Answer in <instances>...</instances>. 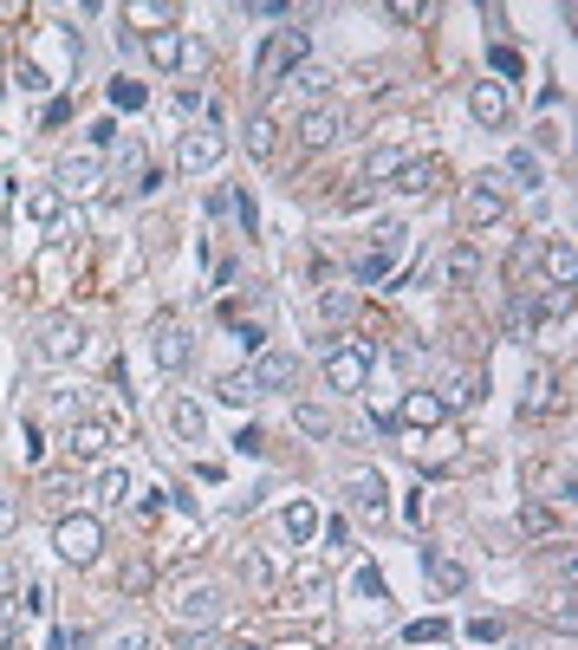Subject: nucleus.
Returning a JSON list of instances; mask_svg holds the SVG:
<instances>
[{"mask_svg": "<svg viewBox=\"0 0 578 650\" xmlns=\"http://www.w3.org/2000/svg\"><path fill=\"white\" fill-rule=\"evenodd\" d=\"M520 527H526V533H553V514H546V502H526V507H520Z\"/></svg>", "mask_w": 578, "mask_h": 650, "instance_id": "38", "label": "nucleus"}, {"mask_svg": "<svg viewBox=\"0 0 578 650\" xmlns=\"http://www.w3.org/2000/svg\"><path fill=\"white\" fill-rule=\"evenodd\" d=\"M299 59H305V33H299V26H292V33H274L267 53H260V78H274L280 66H299Z\"/></svg>", "mask_w": 578, "mask_h": 650, "instance_id": "16", "label": "nucleus"}, {"mask_svg": "<svg viewBox=\"0 0 578 650\" xmlns=\"http://www.w3.org/2000/svg\"><path fill=\"white\" fill-rule=\"evenodd\" d=\"M66 495H73V475H46L40 482V502H66Z\"/></svg>", "mask_w": 578, "mask_h": 650, "instance_id": "45", "label": "nucleus"}, {"mask_svg": "<svg viewBox=\"0 0 578 650\" xmlns=\"http://www.w3.org/2000/svg\"><path fill=\"white\" fill-rule=\"evenodd\" d=\"M149 579H156V566H149V560H131V566H124V592H149Z\"/></svg>", "mask_w": 578, "mask_h": 650, "instance_id": "42", "label": "nucleus"}, {"mask_svg": "<svg viewBox=\"0 0 578 650\" xmlns=\"http://www.w3.org/2000/svg\"><path fill=\"white\" fill-rule=\"evenodd\" d=\"M507 176H513L520 189H540V183H546V169H540L533 150H513V156H507Z\"/></svg>", "mask_w": 578, "mask_h": 650, "instance_id": "28", "label": "nucleus"}, {"mask_svg": "<svg viewBox=\"0 0 578 650\" xmlns=\"http://www.w3.org/2000/svg\"><path fill=\"white\" fill-rule=\"evenodd\" d=\"M247 156H254V163H274V156H280V124H274L267 111L247 124Z\"/></svg>", "mask_w": 578, "mask_h": 650, "instance_id": "23", "label": "nucleus"}, {"mask_svg": "<svg viewBox=\"0 0 578 650\" xmlns=\"http://www.w3.org/2000/svg\"><path fill=\"white\" fill-rule=\"evenodd\" d=\"M111 137H118V124H111V118H98V124H91V150H104Z\"/></svg>", "mask_w": 578, "mask_h": 650, "instance_id": "55", "label": "nucleus"}, {"mask_svg": "<svg viewBox=\"0 0 578 650\" xmlns=\"http://www.w3.org/2000/svg\"><path fill=\"white\" fill-rule=\"evenodd\" d=\"M312 533H319V507L312 502H287V540L292 547H312Z\"/></svg>", "mask_w": 578, "mask_h": 650, "instance_id": "25", "label": "nucleus"}, {"mask_svg": "<svg viewBox=\"0 0 578 650\" xmlns=\"http://www.w3.org/2000/svg\"><path fill=\"white\" fill-rule=\"evenodd\" d=\"M53 547H59L66 566H91V560L104 553V520H98V514H59Z\"/></svg>", "mask_w": 578, "mask_h": 650, "instance_id": "2", "label": "nucleus"}, {"mask_svg": "<svg viewBox=\"0 0 578 650\" xmlns=\"http://www.w3.org/2000/svg\"><path fill=\"white\" fill-rule=\"evenodd\" d=\"M13 592H20V566L0 553V598H13Z\"/></svg>", "mask_w": 578, "mask_h": 650, "instance_id": "51", "label": "nucleus"}, {"mask_svg": "<svg viewBox=\"0 0 578 650\" xmlns=\"http://www.w3.org/2000/svg\"><path fill=\"white\" fill-rule=\"evenodd\" d=\"M345 495H352V507H358L364 520H390V502H384V482H377L370 469H358V475L345 482Z\"/></svg>", "mask_w": 578, "mask_h": 650, "instance_id": "15", "label": "nucleus"}, {"mask_svg": "<svg viewBox=\"0 0 578 650\" xmlns=\"http://www.w3.org/2000/svg\"><path fill=\"white\" fill-rule=\"evenodd\" d=\"M292 423H299L305 436H338V417H332V410H319V404H299V410H292Z\"/></svg>", "mask_w": 578, "mask_h": 650, "instance_id": "30", "label": "nucleus"}, {"mask_svg": "<svg viewBox=\"0 0 578 650\" xmlns=\"http://www.w3.org/2000/svg\"><path fill=\"white\" fill-rule=\"evenodd\" d=\"M91 495H98L104 507H124V502H131V469H118V462H111V469H98Z\"/></svg>", "mask_w": 578, "mask_h": 650, "instance_id": "24", "label": "nucleus"}, {"mask_svg": "<svg viewBox=\"0 0 578 650\" xmlns=\"http://www.w3.org/2000/svg\"><path fill=\"white\" fill-rule=\"evenodd\" d=\"M209 66V46L202 40H182V73H202Z\"/></svg>", "mask_w": 578, "mask_h": 650, "instance_id": "43", "label": "nucleus"}, {"mask_svg": "<svg viewBox=\"0 0 578 650\" xmlns=\"http://www.w3.org/2000/svg\"><path fill=\"white\" fill-rule=\"evenodd\" d=\"M221 156H227V137H221L215 124H196V131H182V137H176V169H182V176L215 169Z\"/></svg>", "mask_w": 578, "mask_h": 650, "instance_id": "3", "label": "nucleus"}, {"mask_svg": "<svg viewBox=\"0 0 578 650\" xmlns=\"http://www.w3.org/2000/svg\"><path fill=\"white\" fill-rule=\"evenodd\" d=\"M227 650H260V645H227Z\"/></svg>", "mask_w": 578, "mask_h": 650, "instance_id": "57", "label": "nucleus"}, {"mask_svg": "<svg viewBox=\"0 0 578 650\" xmlns=\"http://www.w3.org/2000/svg\"><path fill=\"white\" fill-rule=\"evenodd\" d=\"M66 449H73V462H104V449H111V423L78 417L73 430H66Z\"/></svg>", "mask_w": 578, "mask_h": 650, "instance_id": "14", "label": "nucleus"}, {"mask_svg": "<svg viewBox=\"0 0 578 650\" xmlns=\"http://www.w3.org/2000/svg\"><path fill=\"white\" fill-rule=\"evenodd\" d=\"M423 573H430L435 592H462V585H468V566L448 560V553H435V547H423Z\"/></svg>", "mask_w": 578, "mask_h": 650, "instance_id": "20", "label": "nucleus"}, {"mask_svg": "<svg viewBox=\"0 0 578 650\" xmlns=\"http://www.w3.org/2000/svg\"><path fill=\"white\" fill-rule=\"evenodd\" d=\"M292 650H312V645H292Z\"/></svg>", "mask_w": 578, "mask_h": 650, "instance_id": "58", "label": "nucleus"}, {"mask_svg": "<svg viewBox=\"0 0 578 650\" xmlns=\"http://www.w3.org/2000/svg\"><path fill=\"white\" fill-rule=\"evenodd\" d=\"M468 111H475L481 131H507V124H513V91H507L501 78H481V85L468 91Z\"/></svg>", "mask_w": 578, "mask_h": 650, "instance_id": "7", "label": "nucleus"}, {"mask_svg": "<svg viewBox=\"0 0 578 650\" xmlns=\"http://www.w3.org/2000/svg\"><path fill=\"white\" fill-rule=\"evenodd\" d=\"M358 592H364V598H384V579L370 573V566H358Z\"/></svg>", "mask_w": 578, "mask_h": 650, "instance_id": "54", "label": "nucleus"}, {"mask_svg": "<svg viewBox=\"0 0 578 650\" xmlns=\"http://www.w3.org/2000/svg\"><path fill=\"white\" fill-rule=\"evenodd\" d=\"M149 352H156V371H182V364H189V352H196V339H189V326H182V319H163Z\"/></svg>", "mask_w": 578, "mask_h": 650, "instance_id": "13", "label": "nucleus"}, {"mask_svg": "<svg viewBox=\"0 0 578 650\" xmlns=\"http://www.w3.org/2000/svg\"><path fill=\"white\" fill-rule=\"evenodd\" d=\"M13 527H20V495H13V488L0 482V540H7Z\"/></svg>", "mask_w": 578, "mask_h": 650, "instance_id": "39", "label": "nucleus"}, {"mask_svg": "<svg viewBox=\"0 0 578 650\" xmlns=\"http://www.w3.org/2000/svg\"><path fill=\"white\" fill-rule=\"evenodd\" d=\"M553 625H559V631H573V625H578V612H573V592H566L559 605H553Z\"/></svg>", "mask_w": 578, "mask_h": 650, "instance_id": "53", "label": "nucleus"}, {"mask_svg": "<svg viewBox=\"0 0 578 650\" xmlns=\"http://www.w3.org/2000/svg\"><path fill=\"white\" fill-rule=\"evenodd\" d=\"M118 169H144V144H137V137L118 144Z\"/></svg>", "mask_w": 578, "mask_h": 650, "instance_id": "47", "label": "nucleus"}, {"mask_svg": "<svg viewBox=\"0 0 578 650\" xmlns=\"http://www.w3.org/2000/svg\"><path fill=\"white\" fill-rule=\"evenodd\" d=\"M247 384H254V397H260V390H292V384H299V364H292L287 352H254Z\"/></svg>", "mask_w": 578, "mask_h": 650, "instance_id": "12", "label": "nucleus"}, {"mask_svg": "<svg viewBox=\"0 0 578 650\" xmlns=\"http://www.w3.org/2000/svg\"><path fill=\"white\" fill-rule=\"evenodd\" d=\"M215 390H221V404H227V410H247V404H254V384H247V371H227Z\"/></svg>", "mask_w": 578, "mask_h": 650, "instance_id": "32", "label": "nucleus"}, {"mask_svg": "<svg viewBox=\"0 0 578 650\" xmlns=\"http://www.w3.org/2000/svg\"><path fill=\"white\" fill-rule=\"evenodd\" d=\"M501 216H507L501 176H475V183H468V196H462V221H468V228H494Z\"/></svg>", "mask_w": 578, "mask_h": 650, "instance_id": "6", "label": "nucleus"}, {"mask_svg": "<svg viewBox=\"0 0 578 650\" xmlns=\"http://www.w3.org/2000/svg\"><path fill=\"white\" fill-rule=\"evenodd\" d=\"M169 612H176L182 631H209L221 618V585H189L182 598H169Z\"/></svg>", "mask_w": 578, "mask_h": 650, "instance_id": "9", "label": "nucleus"}, {"mask_svg": "<svg viewBox=\"0 0 578 650\" xmlns=\"http://www.w3.org/2000/svg\"><path fill=\"white\" fill-rule=\"evenodd\" d=\"M370 364H377V345L370 339H338L332 352H325V384L338 390V397H364L370 390Z\"/></svg>", "mask_w": 578, "mask_h": 650, "instance_id": "1", "label": "nucleus"}, {"mask_svg": "<svg viewBox=\"0 0 578 650\" xmlns=\"http://www.w3.org/2000/svg\"><path fill=\"white\" fill-rule=\"evenodd\" d=\"M98 183H104L98 150H73V156H59V169H53V189H59V196H91Z\"/></svg>", "mask_w": 578, "mask_h": 650, "instance_id": "8", "label": "nucleus"}, {"mask_svg": "<svg viewBox=\"0 0 578 650\" xmlns=\"http://www.w3.org/2000/svg\"><path fill=\"white\" fill-rule=\"evenodd\" d=\"M169 430L182 436V442H202V404L176 397V404H169Z\"/></svg>", "mask_w": 578, "mask_h": 650, "instance_id": "27", "label": "nucleus"}, {"mask_svg": "<svg viewBox=\"0 0 578 650\" xmlns=\"http://www.w3.org/2000/svg\"><path fill=\"white\" fill-rule=\"evenodd\" d=\"M241 579H247L254 592H274V585H280V573H274V560H267V553H247V560H241Z\"/></svg>", "mask_w": 578, "mask_h": 650, "instance_id": "31", "label": "nucleus"}, {"mask_svg": "<svg viewBox=\"0 0 578 650\" xmlns=\"http://www.w3.org/2000/svg\"><path fill=\"white\" fill-rule=\"evenodd\" d=\"M111 650H149V631L144 625H124V631H111Z\"/></svg>", "mask_w": 578, "mask_h": 650, "instance_id": "41", "label": "nucleus"}, {"mask_svg": "<svg viewBox=\"0 0 578 650\" xmlns=\"http://www.w3.org/2000/svg\"><path fill=\"white\" fill-rule=\"evenodd\" d=\"M78 352H85V326H78L73 312L40 319V359H46V364H73Z\"/></svg>", "mask_w": 578, "mask_h": 650, "instance_id": "5", "label": "nucleus"}, {"mask_svg": "<svg viewBox=\"0 0 578 650\" xmlns=\"http://www.w3.org/2000/svg\"><path fill=\"white\" fill-rule=\"evenodd\" d=\"M46 645H53V650H73L78 638H73V631H66V625H59V631H53V638H46Z\"/></svg>", "mask_w": 578, "mask_h": 650, "instance_id": "56", "label": "nucleus"}, {"mask_svg": "<svg viewBox=\"0 0 578 650\" xmlns=\"http://www.w3.org/2000/svg\"><path fill=\"white\" fill-rule=\"evenodd\" d=\"M403 247H410V228H403V221H377V228H370V254L358 261V280H384Z\"/></svg>", "mask_w": 578, "mask_h": 650, "instance_id": "4", "label": "nucleus"}, {"mask_svg": "<svg viewBox=\"0 0 578 650\" xmlns=\"http://www.w3.org/2000/svg\"><path fill=\"white\" fill-rule=\"evenodd\" d=\"M20 209H26V221H40V228H59V216H66V196H59L53 183H33Z\"/></svg>", "mask_w": 578, "mask_h": 650, "instance_id": "18", "label": "nucleus"}, {"mask_svg": "<svg viewBox=\"0 0 578 650\" xmlns=\"http://www.w3.org/2000/svg\"><path fill=\"white\" fill-rule=\"evenodd\" d=\"M338 137H345V111H338V104H312V111L299 118V144L305 150H332Z\"/></svg>", "mask_w": 578, "mask_h": 650, "instance_id": "10", "label": "nucleus"}, {"mask_svg": "<svg viewBox=\"0 0 578 650\" xmlns=\"http://www.w3.org/2000/svg\"><path fill=\"white\" fill-rule=\"evenodd\" d=\"M423 13H430V7H416V0H397V7H390V20H403V26H416Z\"/></svg>", "mask_w": 578, "mask_h": 650, "instance_id": "52", "label": "nucleus"}, {"mask_svg": "<svg viewBox=\"0 0 578 650\" xmlns=\"http://www.w3.org/2000/svg\"><path fill=\"white\" fill-rule=\"evenodd\" d=\"M234 339H241V345H247V352H267V332H260V326H254V319H241V326H234Z\"/></svg>", "mask_w": 578, "mask_h": 650, "instance_id": "44", "label": "nucleus"}, {"mask_svg": "<svg viewBox=\"0 0 578 650\" xmlns=\"http://www.w3.org/2000/svg\"><path fill=\"white\" fill-rule=\"evenodd\" d=\"M494 73H501V85L520 78V53H513V46H494Z\"/></svg>", "mask_w": 578, "mask_h": 650, "instance_id": "46", "label": "nucleus"}, {"mask_svg": "<svg viewBox=\"0 0 578 650\" xmlns=\"http://www.w3.org/2000/svg\"><path fill=\"white\" fill-rule=\"evenodd\" d=\"M435 638H448V625H442V618H423V625H410V631H403V645H435Z\"/></svg>", "mask_w": 578, "mask_h": 650, "instance_id": "40", "label": "nucleus"}, {"mask_svg": "<svg viewBox=\"0 0 578 650\" xmlns=\"http://www.w3.org/2000/svg\"><path fill=\"white\" fill-rule=\"evenodd\" d=\"M540 261H546V280H553L559 293H566V287L578 280V247H573V241H553V247H546Z\"/></svg>", "mask_w": 578, "mask_h": 650, "instance_id": "22", "label": "nucleus"}, {"mask_svg": "<svg viewBox=\"0 0 578 650\" xmlns=\"http://www.w3.org/2000/svg\"><path fill=\"white\" fill-rule=\"evenodd\" d=\"M319 312H325V319H332V326H338V319H352V312H358V293L332 287V293H325V299H319Z\"/></svg>", "mask_w": 578, "mask_h": 650, "instance_id": "34", "label": "nucleus"}, {"mask_svg": "<svg viewBox=\"0 0 578 650\" xmlns=\"http://www.w3.org/2000/svg\"><path fill=\"white\" fill-rule=\"evenodd\" d=\"M78 404H85V390L73 397V384H59V390H53V410H59V417H73Z\"/></svg>", "mask_w": 578, "mask_h": 650, "instance_id": "50", "label": "nucleus"}, {"mask_svg": "<svg viewBox=\"0 0 578 650\" xmlns=\"http://www.w3.org/2000/svg\"><path fill=\"white\" fill-rule=\"evenodd\" d=\"M442 274H448L455 287H468V280L481 274V254H475V247H448V261H442Z\"/></svg>", "mask_w": 578, "mask_h": 650, "instance_id": "29", "label": "nucleus"}, {"mask_svg": "<svg viewBox=\"0 0 578 650\" xmlns=\"http://www.w3.org/2000/svg\"><path fill=\"white\" fill-rule=\"evenodd\" d=\"M332 78H338V73H325V66H305V73H299V91H305V98H325V91H332Z\"/></svg>", "mask_w": 578, "mask_h": 650, "instance_id": "37", "label": "nucleus"}, {"mask_svg": "<svg viewBox=\"0 0 578 650\" xmlns=\"http://www.w3.org/2000/svg\"><path fill=\"white\" fill-rule=\"evenodd\" d=\"M553 390H559V384H553V371H533V377H526V397H520V417L553 410Z\"/></svg>", "mask_w": 578, "mask_h": 650, "instance_id": "26", "label": "nucleus"}, {"mask_svg": "<svg viewBox=\"0 0 578 650\" xmlns=\"http://www.w3.org/2000/svg\"><path fill=\"white\" fill-rule=\"evenodd\" d=\"M144 53H149V66H163V73H182V33L176 26H156L144 40Z\"/></svg>", "mask_w": 578, "mask_h": 650, "instance_id": "21", "label": "nucleus"}, {"mask_svg": "<svg viewBox=\"0 0 578 650\" xmlns=\"http://www.w3.org/2000/svg\"><path fill=\"white\" fill-rule=\"evenodd\" d=\"M370 417H377V423H397V397H384V390H370Z\"/></svg>", "mask_w": 578, "mask_h": 650, "instance_id": "48", "label": "nucleus"}, {"mask_svg": "<svg viewBox=\"0 0 578 650\" xmlns=\"http://www.w3.org/2000/svg\"><path fill=\"white\" fill-rule=\"evenodd\" d=\"M13 598H20V612H46V605H53V585H46V579H26Z\"/></svg>", "mask_w": 578, "mask_h": 650, "instance_id": "35", "label": "nucleus"}, {"mask_svg": "<svg viewBox=\"0 0 578 650\" xmlns=\"http://www.w3.org/2000/svg\"><path fill=\"white\" fill-rule=\"evenodd\" d=\"M468 638H475V645H494V638H501V618H475Z\"/></svg>", "mask_w": 578, "mask_h": 650, "instance_id": "49", "label": "nucleus"}, {"mask_svg": "<svg viewBox=\"0 0 578 650\" xmlns=\"http://www.w3.org/2000/svg\"><path fill=\"white\" fill-rule=\"evenodd\" d=\"M111 104H118V111H144L149 91L137 85V78H111Z\"/></svg>", "mask_w": 578, "mask_h": 650, "instance_id": "33", "label": "nucleus"}, {"mask_svg": "<svg viewBox=\"0 0 578 650\" xmlns=\"http://www.w3.org/2000/svg\"><path fill=\"white\" fill-rule=\"evenodd\" d=\"M435 183H442V156H416V163L397 169V189H403V196H430Z\"/></svg>", "mask_w": 578, "mask_h": 650, "instance_id": "19", "label": "nucleus"}, {"mask_svg": "<svg viewBox=\"0 0 578 650\" xmlns=\"http://www.w3.org/2000/svg\"><path fill=\"white\" fill-rule=\"evenodd\" d=\"M397 169H403V150H370V163H364V176H370V183H377V176H397Z\"/></svg>", "mask_w": 578, "mask_h": 650, "instance_id": "36", "label": "nucleus"}, {"mask_svg": "<svg viewBox=\"0 0 578 650\" xmlns=\"http://www.w3.org/2000/svg\"><path fill=\"white\" fill-rule=\"evenodd\" d=\"M287 592H299V605H319V598L332 592V573H325L319 560H299V566L287 573Z\"/></svg>", "mask_w": 578, "mask_h": 650, "instance_id": "17", "label": "nucleus"}, {"mask_svg": "<svg viewBox=\"0 0 578 650\" xmlns=\"http://www.w3.org/2000/svg\"><path fill=\"white\" fill-rule=\"evenodd\" d=\"M397 423L416 436H430L435 423H448V410H442V397L435 390H410V397H397Z\"/></svg>", "mask_w": 578, "mask_h": 650, "instance_id": "11", "label": "nucleus"}]
</instances>
